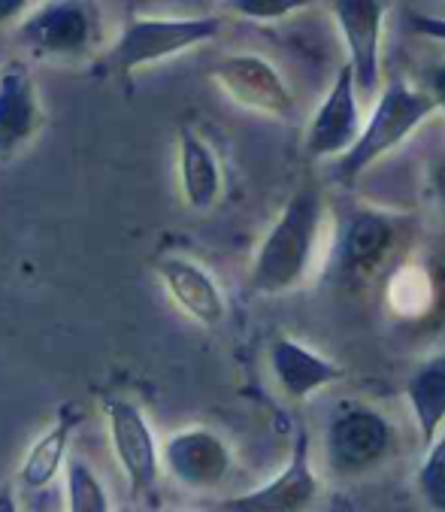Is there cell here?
<instances>
[{
  "mask_svg": "<svg viewBox=\"0 0 445 512\" xmlns=\"http://www.w3.org/2000/svg\"><path fill=\"white\" fill-rule=\"evenodd\" d=\"M406 400L415 416L421 443L430 446L445 428V355H433L406 379Z\"/></svg>",
  "mask_w": 445,
  "mask_h": 512,
  "instance_id": "cell-18",
  "label": "cell"
},
{
  "mask_svg": "<svg viewBox=\"0 0 445 512\" xmlns=\"http://www.w3.org/2000/svg\"><path fill=\"white\" fill-rule=\"evenodd\" d=\"M388 310L400 319H424L436 306V279L421 264H403L391 273L388 288Z\"/></svg>",
  "mask_w": 445,
  "mask_h": 512,
  "instance_id": "cell-19",
  "label": "cell"
},
{
  "mask_svg": "<svg viewBox=\"0 0 445 512\" xmlns=\"http://www.w3.org/2000/svg\"><path fill=\"white\" fill-rule=\"evenodd\" d=\"M436 100L430 91L412 88L406 79L388 82L379 97L370 119L364 122L361 137L349 152L340 155L337 173L346 185H355L379 158H385L391 149H397L412 131H418L433 113H436Z\"/></svg>",
  "mask_w": 445,
  "mask_h": 512,
  "instance_id": "cell-2",
  "label": "cell"
},
{
  "mask_svg": "<svg viewBox=\"0 0 445 512\" xmlns=\"http://www.w3.org/2000/svg\"><path fill=\"white\" fill-rule=\"evenodd\" d=\"M176 173H179V191H182V200L188 210L206 213L215 207L221 197V185H225V176H221L215 149L194 128L179 131Z\"/></svg>",
  "mask_w": 445,
  "mask_h": 512,
  "instance_id": "cell-16",
  "label": "cell"
},
{
  "mask_svg": "<svg viewBox=\"0 0 445 512\" xmlns=\"http://www.w3.org/2000/svg\"><path fill=\"white\" fill-rule=\"evenodd\" d=\"M427 91L433 94L436 107L445 113V64H439V67L430 70V76H427Z\"/></svg>",
  "mask_w": 445,
  "mask_h": 512,
  "instance_id": "cell-25",
  "label": "cell"
},
{
  "mask_svg": "<svg viewBox=\"0 0 445 512\" xmlns=\"http://www.w3.org/2000/svg\"><path fill=\"white\" fill-rule=\"evenodd\" d=\"M103 419L113 455L125 473L131 494H149L161 476V446L143 409L128 397H109L103 403Z\"/></svg>",
  "mask_w": 445,
  "mask_h": 512,
  "instance_id": "cell-7",
  "label": "cell"
},
{
  "mask_svg": "<svg viewBox=\"0 0 445 512\" xmlns=\"http://www.w3.org/2000/svg\"><path fill=\"white\" fill-rule=\"evenodd\" d=\"M34 10V0H0V28L19 25Z\"/></svg>",
  "mask_w": 445,
  "mask_h": 512,
  "instance_id": "cell-24",
  "label": "cell"
},
{
  "mask_svg": "<svg viewBox=\"0 0 445 512\" xmlns=\"http://www.w3.org/2000/svg\"><path fill=\"white\" fill-rule=\"evenodd\" d=\"M358 79L352 64H343L333 76V85L321 107L315 110L309 128H306V155L309 158H333L343 155L355 146V140L364 131L361 122V104H358Z\"/></svg>",
  "mask_w": 445,
  "mask_h": 512,
  "instance_id": "cell-9",
  "label": "cell"
},
{
  "mask_svg": "<svg viewBox=\"0 0 445 512\" xmlns=\"http://www.w3.org/2000/svg\"><path fill=\"white\" fill-rule=\"evenodd\" d=\"M270 370H273L282 394L291 400H306L315 391L346 379L343 364L306 349L294 337H276L270 343Z\"/></svg>",
  "mask_w": 445,
  "mask_h": 512,
  "instance_id": "cell-15",
  "label": "cell"
},
{
  "mask_svg": "<svg viewBox=\"0 0 445 512\" xmlns=\"http://www.w3.org/2000/svg\"><path fill=\"white\" fill-rule=\"evenodd\" d=\"M158 279L167 288L170 300L179 306V310L203 325V328H218L228 316V303H225V291L218 288L215 276L197 264L194 258L185 255H161L158 264Z\"/></svg>",
  "mask_w": 445,
  "mask_h": 512,
  "instance_id": "cell-13",
  "label": "cell"
},
{
  "mask_svg": "<svg viewBox=\"0 0 445 512\" xmlns=\"http://www.w3.org/2000/svg\"><path fill=\"white\" fill-rule=\"evenodd\" d=\"M225 19L212 13L191 16H134L122 25L119 37L106 52V67L116 76H131L143 67L170 61L215 40Z\"/></svg>",
  "mask_w": 445,
  "mask_h": 512,
  "instance_id": "cell-3",
  "label": "cell"
},
{
  "mask_svg": "<svg viewBox=\"0 0 445 512\" xmlns=\"http://www.w3.org/2000/svg\"><path fill=\"white\" fill-rule=\"evenodd\" d=\"M179 4H185V7H209V4H215V0H179ZM221 4V0H218Z\"/></svg>",
  "mask_w": 445,
  "mask_h": 512,
  "instance_id": "cell-27",
  "label": "cell"
},
{
  "mask_svg": "<svg viewBox=\"0 0 445 512\" xmlns=\"http://www.w3.org/2000/svg\"><path fill=\"white\" fill-rule=\"evenodd\" d=\"M79 425H82V413L73 403H67V406H61L58 419L31 443V449H28V455H25V461L19 467V482L28 491H43L58 479Z\"/></svg>",
  "mask_w": 445,
  "mask_h": 512,
  "instance_id": "cell-17",
  "label": "cell"
},
{
  "mask_svg": "<svg viewBox=\"0 0 445 512\" xmlns=\"http://www.w3.org/2000/svg\"><path fill=\"white\" fill-rule=\"evenodd\" d=\"M321 228H324V200L318 188L315 185L297 188L285 200L279 219L273 222V228L267 231V237L261 240L252 258L249 288L255 294L276 297L303 285L315 261Z\"/></svg>",
  "mask_w": 445,
  "mask_h": 512,
  "instance_id": "cell-1",
  "label": "cell"
},
{
  "mask_svg": "<svg viewBox=\"0 0 445 512\" xmlns=\"http://www.w3.org/2000/svg\"><path fill=\"white\" fill-rule=\"evenodd\" d=\"M330 512H352V509H349L343 500H337V503H333V509H330Z\"/></svg>",
  "mask_w": 445,
  "mask_h": 512,
  "instance_id": "cell-28",
  "label": "cell"
},
{
  "mask_svg": "<svg viewBox=\"0 0 445 512\" xmlns=\"http://www.w3.org/2000/svg\"><path fill=\"white\" fill-rule=\"evenodd\" d=\"M315 0H221L228 13L249 19V22H282L291 13L312 7Z\"/></svg>",
  "mask_w": 445,
  "mask_h": 512,
  "instance_id": "cell-22",
  "label": "cell"
},
{
  "mask_svg": "<svg viewBox=\"0 0 445 512\" xmlns=\"http://www.w3.org/2000/svg\"><path fill=\"white\" fill-rule=\"evenodd\" d=\"M397 243V219L379 210H358L340 240L337 261L346 279H370L391 255Z\"/></svg>",
  "mask_w": 445,
  "mask_h": 512,
  "instance_id": "cell-14",
  "label": "cell"
},
{
  "mask_svg": "<svg viewBox=\"0 0 445 512\" xmlns=\"http://www.w3.org/2000/svg\"><path fill=\"white\" fill-rule=\"evenodd\" d=\"M409 28L427 40L445 43V19L442 16H427V13H412L409 16Z\"/></svg>",
  "mask_w": 445,
  "mask_h": 512,
  "instance_id": "cell-23",
  "label": "cell"
},
{
  "mask_svg": "<svg viewBox=\"0 0 445 512\" xmlns=\"http://www.w3.org/2000/svg\"><path fill=\"white\" fill-rule=\"evenodd\" d=\"M179 512H191V509H179Z\"/></svg>",
  "mask_w": 445,
  "mask_h": 512,
  "instance_id": "cell-29",
  "label": "cell"
},
{
  "mask_svg": "<svg viewBox=\"0 0 445 512\" xmlns=\"http://www.w3.org/2000/svg\"><path fill=\"white\" fill-rule=\"evenodd\" d=\"M321 482L312 470V443L306 428L297 431L288 464L261 488L221 500V512H312Z\"/></svg>",
  "mask_w": 445,
  "mask_h": 512,
  "instance_id": "cell-8",
  "label": "cell"
},
{
  "mask_svg": "<svg viewBox=\"0 0 445 512\" xmlns=\"http://www.w3.org/2000/svg\"><path fill=\"white\" fill-rule=\"evenodd\" d=\"M100 34L97 0H43L16 25V43L43 61L85 58L100 43Z\"/></svg>",
  "mask_w": 445,
  "mask_h": 512,
  "instance_id": "cell-4",
  "label": "cell"
},
{
  "mask_svg": "<svg viewBox=\"0 0 445 512\" xmlns=\"http://www.w3.org/2000/svg\"><path fill=\"white\" fill-rule=\"evenodd\" d=\"M164 470L191 491H212L234 470V452L209 428H185L167 437L161 449Z\"/></svg>",
  "mask_w": 445,
  "mask_h": 512,
  "instance_id": "cell-11",
  "label": "cell"
},
{
  "mask_svg": "<svg viewBox=\"0 0 445 512\" xmlns=\"http://www.w3.org/2000/svg\"><path fill=\"white\" fill-rule=\"evenodd\" d=\"M394 449V428L373 406H346L327 425L324 455L337 476H361L379 467Z\"/></svg>",
  "mask_w": 445,
  "mask_h": 512,
  "instance_id": "cell-5",
  "label": "cell"
},
{
  "mask_svg": "<svg viewBox=\"0 0 445 512\" xmlns=\"http://www.w3.org/2000/svg\"><path fill=\"white\" fill-rule=\"evenodd\" d=\"M212 82L225 91L237 107L270 116V119H291L297 110V97L285 76L258 52H234L212 64Z\"/></svg>",
  "mask_w": 445,
  "mask_h": 512,
  "instance_id": "cell-6",
  "label": "cell"
},
{
  "mask_svg": "<svg viewBox=\"0 0 445 512\" xmlns=\"http://www.w3.org/2000/svg\"><path fill=\"white\" fill-rule=\"evenodd\" d=\"M46 125L43 100L25 61L0 64V161L22 155Z\"/></svg>",
  "mask_w": 445,
  "mask_h": 512,
  "instance_id": "cell-10",
  "label": "cell"
},
{
  "mask_svg": "<svg viewBox=\"0 0 445 512\" xmlns=\"http://www.w3.org/2000/svg\"><path fill=\"white\" fill-rule=\"evenodd\" d=\"M0 512H22L19 497H16V488L10 482L0 485Z\"/></svg>",
  "mask_w": 445,
  "mask_h": 512,
  "instance_id": "cell-26",
  "label": "cell"
},
{
  "mask_svg": "<svg viewBox=\"0 0 445 512\" xmlns=\"http://www.w3.org/2000/svg\"><path fill=\"white\" fill-rule=\"evenodd\" d=\"M415 488L430 512H445V428L427 446V455L415 473Z\"/></svg>",
  "mask_w": 445,
  "mask_h": 512,
  "instance_id": "cell-21",
  "label": "cell"
},
{
  "mask_svg": "<svg viewBox=\"0 0 445 512\" xmlns=\"http://www.w3.org/2000/svg\"><path fill=\"white\" fill-rule=\"evenodd\" d=\"M64 506L67 512H113V500H109L106 485L85 461H67Z\"/></svg>",
  "mask_w": 445,
  "mask_h": 512,
  "instance_id": "cell-20",
  "label": "cell"
},
{
  "mask_svg": "<svg viewBox=\"0 0 445 512\" xmlns=\"http://www.w3.org/2000/svg\"><path fill=\"white\" fill-rule=\"evenodd\" d=\"M330 13L337 22L343 43L349 49V64L355 70L358 88L364 94L382 85V28L388 0H330Z\"/></svg>",
  "mask_w": 445,
  "mask_h": 512,
  "instance_id": "cell-12",
  "label": "cell"
}]
</instances>
